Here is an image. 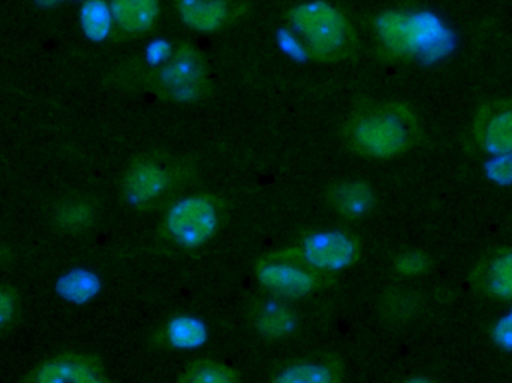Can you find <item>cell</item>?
<instances>
[{"label": "cell", "instance_id": "8992f818", "mask_svg": "<svg viewBox=\"0 0 512 383\" xmlns=\"http://www.w3.org/2000/svg\"><path fill=\"white\" fill-rule=\"evenodd\" d=\"M255 274L259 285L280 300H303L324 283V274L316 273L283 250L258 261Z\"/></svg>", "mask_w": 512, "mask_h": 383}, {"label": "cell", "instance_id": "7402d4cb", "mask_svg": "<svg viewBox=\"0 0 512 383\" xmlns=\"http://www.w3.org/2000/svg\"><path fill=\"white\" fill-rule=\"evenodd\" d=\"M430 259L424 252L409 250L394 259V270L403 277H420L429 271Z\"/></svg>", "mask_w": 512, "mask_h": 383}, {"label": "cell", "instance_id": "44dd1931", "mask_svg": "<svg viewBox=\"0 0 512 383\" xmlns=\"http://www.w3.org/2000/svg\"><path fill=\"white\" fill-rule=\"evenodd\" d=\"M179 383H240L231 367L212 360H198L183 373Z\"/></svg>", "mask_w": 512, "mask_h": 383}, {"label": "cell", "instance_id": "3957f363", "mask_svg": "<svg viewBox=\"0 0 512 383\" xmlns=\"http://www.w3.org/2000/svg\"><path fill=\"white\" fill-rule=\"evenodd\" d=\"M292 29L318 60H339L355 45V32L346 15L325 0H306L289 12Z\"/></svg>", "mask_w": 512, "mask_h": 383}, {"label": "cell", "instance_id": "f1b7e54d", "mask_svg": "<svg viewBox=\"0 0 512 383\" xmlns=\"http://www.w3.org/2000/svg\"><path fill=\"white\" fill-rule=\"evenodd\" d=\"M38 2L44 3V5H51V3L57 2V0H38Z\"/></svg>", "mask_w": 512, "mask_h": 383}, {"label": "cell", "instance_id": "ffe728a7", "mask_svg": "<svg viewBox=\"0 0 512 383\" xmlns=\"http://www.w3.org/2000/svg\"><path fill=\"white\" fill-rule=\"evenodd\" d=\"M484 288L496 300H512V249L492 259L484 274Z\"/></svg>", "mask_w": 512, "mask_h": 383}, {"label": "cell", "instance_id": "e0dca14e", "mask_svg": "<svg viewBox=\"0 0 512 383\" xmlns=\"http://www.w3.org/2000/svg\"><path fill=\"white\" fill-rule=\"evenodd\" d=\"M255 330L267 340H282L291 336L297 328V315L286 304L265 301L256 309Z\"/></svg>", "mask_w": 512, "mask_h": 383}, {"label": "cell", "instance_id": "ac0fdd59", "mask_svg": "<svg viewBox=\"0 0 512 383\" xmlns=\"http://www.w3.org/2000/svg\"><path fill=\"white\" fill-rule=\"evenodd\" d=\"M80 24L86 38L102 42L111 35L114 27L113 12L107 0H87L80 9Z\"/></svg>", "mask_w": 512, "mask_h": 383}, {"label": "cell", "instance_id": "2e32d148", "mask_svg": "<svg viewBox=\"0 0 512 383\" xmlns=\"http://www.w3.org/2000/svg\"><path fill=\"white\" fill-rule=\"evenodd\" d=\"M108 3L116 26L131 35L149 32L161 12L159 0H108Z\"/></svg>", "mask_w": 512, "mask_h": 383}, {"label": "cell", "instance_id": "cb8c5ba5", "mask_svg": "<svg viewBox=\"0 0 512 383\" xmlns=\"http://www.w3.org/2000/svg\"><path fill=\"white\" fill-rule=\"evenodd\" d=\"M276 39L280 51H283L289 59L295 60V62H304V60L310 59L309 51H307L303 39L298 36L294 29H280L277 32Z\"/></svg>", "mask_w": 512, "mask_h": 383}, {"label": "cell", "instance_id": "6da1fadb", "mask_svg": "<svg viewBox=\"0 0 512 383\" xmlns=\"http://www.w3.org/2000/svg\"><path fill=\"white\" fill-rule=\"evenodd\" d=\"M376 36L388 56L435 65L448 59L457 47L453 27L427 9H391L375 20Z\"/></svg>", "mask_w": 512, "mask_h": 383}, {"label": "cell", "instance_id": "52a82bcc", "mask_svg": "<svg viewBox=\"0 0 512 383\" xmlns=\"http://www.w3.org/2000/svg\"><path fill=\"white\" fill-rule=\"evenodd\" d=\"M156 83L164 95L177 102H194L206 89V66L195 48L182 45L173 57L158 69Z\"/></svg>", "mask_w": 512, "mask_h": 383}, {"label": "cell", "instance_id": "7a4b0ae2", "mask_svg": "<svg viewBox=\"0 0 512 383\" xmlns=\"http://www.w3.org/2000/svg\"><path fill=\"white\" fill-rule=\"evenodd\" d=\"M352 149L367 158L390 159L411 149L418 126L409 108L387 104L355 116L346 128Z\"/></svg>", "mask_w": 512, "mask_h": 383}, {"label": "cell", "instance_id": "5bb4252c", "mask_svg": "<svg viewBox=\"0 0 512 383\" xmlns=\"http://www.w3.org/2000/svg\"><path fill=\"white\" fill-rule=\"evenodd\" d=\"M342 366L339 361L322 358V360H298L280 367L271 378V383H340Z\"/></svg>", "mask_w": 512, "mask_h": 383}, {"label": "cell", "instance_id": "484cf974", "mask_svg": "<svg viewBox=\"0 0 512 383\" xmlns=\"http://www.w3.org/2000/svg\"><path fill=\"white\" fill-rule=\"evenodd\" d=\"M174 51L176 50L168 39L156 38L146 45L144 57H146L147 65L159 69L173 57Z\"/></svg>", "mask_w": 512, "mask_h": 383}, {"label": "cell", "instance_id": "4316f807", "mask_svg": "<svg viewBox=\"0 0 512 383\" xmlns=\"http://www.w3.org/2000/svg\"><path fill=\"white\" fill-rule=\"evenodd\" d=\"M492 340L502 351L512 352V309L493 325Z\"/></svg>", "mask_w": 512, "mask_h": 383}, {"label": "cell", "instance_id": "277c9868", "mask_svg": "<svg viewBox=\"0 0 512 383\" xmlns=\"http://www.w3.org/2000/svg\"><path fill=\"white\" fill-rule=\"evenodd\" d=\"M224 205L209 193L183 196L165 214L162 231L168 240L182 249L206 246L221 228Z\"/></svg>", "mask_w": 512, "mask_h": 383}, {"label": "cell", "instance_id": "30bf717a", "mask_svg": "<svg viewBox=\"0 0 512 383\" xmlns=\"http://www.w3.org/2000/svg\"><path fill=\"white\" fill-rule=\"evenodd\" d=\"M177 14L189 29L216 32L239 14L234 0H174Z\"/></svg>", "mask_w": 512, "mask_h": 383}, {"label": "cell", "instance_id": "7c38bea8", "mask_svg": "<svg viewBox=\"0 0 512 383\" xmlns=\"http://www.w3.org/2000/svg\"><path fill=\"white\" fill-rule=\"evenodd\" d=\"M102 286L101 276L95 270L74 267L57 277L54 291L71 306H86L101 295Z\"/></svg>", "mask_w": 512, "mask_h": 383}, {"label": "cell", "instance_id": "ba28073f", "mask_svg": "<svg viewBox=\"0 0 512 383\" xmlns=\"http://www.w3.org/2000/svg\"><path fill=\"white\" fill-rule=\"evenodd\" d=\"M24 383H113L101 361L92 355L63 352L48 358L29 373Z\"/></svg>", "mask_w": 512, "mask_h": 383}, {"label": "cell", "instance_id": "d4e9b609", "mask_svg": "<svg viewBox=\"0 0 512 383\" xmlns=\"http://www.w3.org/2000/svg\"><path fill=\"white\" fill-rule=\"evenodd\" d=\"M17 312V291L11 285H0V333L15 321Z\"/></svg>", "mask_w": 512, "mask_h": 383}, {"label": "cell", "instance_id": "d6986e66", "mask_svg": "<svg viewBox=\"0 0 512 383\" xmlns=\"http://www.w3.org/2000/svg\"><path fill=\"white\" fill-rule=\"evenodd\" d=\"M95 222V210L84 199H71L57 205L54 211V225L68 234L86 232Z\"/></svg>", "mask_w": 512, "mask_h": 383}, {"label": "cell", "instance_id": "4fadbf2b", "mask_svg": "<svg viewBox=\"0 0 512 383\" xmlns=\"http://www.w3.org/2000/svg\"><path fill=\"white\" fill-rule=\"evenodd\" d=\"M334 210L349 220H358L372 213L376 204L373 189L361 180H345L337 183L328 192Z\"/></svg>", "mask_w": 512, "mask_h": 383}, {"label": "cell", "instance_id": "603a6c76", "mask_svg": "<svg viewBox=\"0 0 512 383\" xmlns=\"http://www.w3.org/2000/svg\"><path fill=\"white\" fill-rule=\"evenodd\" d=\"M487 180L499 188H512V156H490L484 165Z\"/></svg>", "mask_w": 512, "mask_h": 383}, {"label": "cell", "instance_id": "5b68a950", "mask_svg": "<svg viewBox=\"0 0 512 383\" xmlns=\"http://www.w3.org/2000/svg\"><path fill=\"white\" fill-rule=\"evenodd\" d=\"M316 273L333 274L349 270L361 255L360 241L340 229H319L310 232L298 246L283 250Z\"/></svg>", "mask_w": 512, "mask_h": 383}, {"label": "cell", "instance_id": "9a60e30c", "mask_svg": "<svg viewBox=\"0 0 512 383\" xmlns=\"http://www.w3.org/2000/svg\"><path fill=\"white\" fill-rule=\"evenodd\" d=\"M162 337L173 351L195 352L209 343L210 330L198 316L176 315L165 324Z\"/></svg>", "mask_w": 512, "mask_h": 383}, {"label": "cell", "instance_id": "8fae6325", "mask_svg": "<svg viewBox=\"0 0 512 383\" xmlns=\"http://www.w3.org/2000/svg\"><path fill=\"white\" fill-rule=\"evenodd\" d=\"M475 134L489 156H512V105L486 108L478 116Z\"/></svg>", "mask_w": 512, "mask_h": 383}, {"label": "cell", "instance_id": "9c48e42d", "mask_svg": "<svg viewBox=\"0 0 512 383\" xmlns=\"http://www.w3.org/2000/svg\"><path fill=\"white\" fill-rule=\"evenodd\" d=\"M176 171L156 161H137L123 182L126 201L135 208H149L158 204L176 185Z\"/></svg>", "mask_w": 512, "mask_h": 383}, {"label": "cell", "instance_id": "83f0119b", "mask_svg": "<svg viewBox=\"0 0 512 383\" xmlns=\"http://www.w3.org/2000/svg\"><path fill=\"white\" fill-rule=\"evenodd\" d=\"M403 383H436V382L433 381L432 378H429V376L418 375V376H412V378L406 379V381Z\"/></svg>", "mask_w": 512, "mask_h": 383}]
</instances>
